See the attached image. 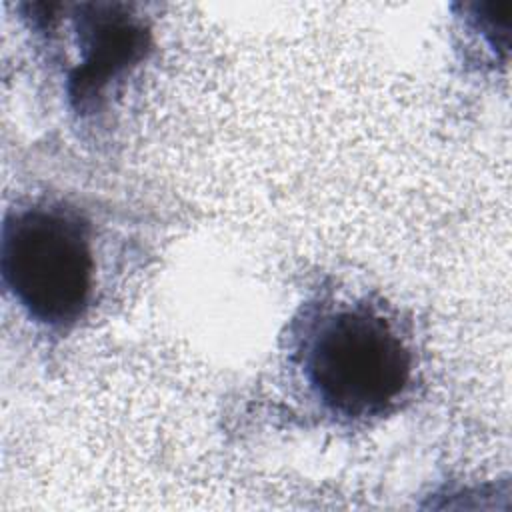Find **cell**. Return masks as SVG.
<instances>
[{"instance_id": "1", "label": "cell", "mask_w": 512, "mask_h": 512, "mask_svg": "<svg viewBox=\"0 0 512 512\" xmlns=\"http://www.w3.org/2000/svg\"><path fill=\"white\" fill-rule=\"evenodd\" d=\"M298 364L322 408L366 420L390 412L408 392L414 352L378 306L342 302L306 324Z\"/></svg>"}, {"instance_id": "2", "label": "cell", "mask_w": 512, "mask_h": 512, "mask_svg": "<svg viewBox=\"0 0 512 512\" xmlns=\"http://www.w3.org/2000/svg\"><path fill=\"white\" fill-rule=\"evenodd\" d=\"M6 292L48 328L78 322L94 290L90 228L62 204H30L6 214L0 240Z\"/></svg>"}, {"instance_id": "3", "label": "cell", "mask_w": 512, "mask_h": 512, "mask_svg": "<svg viewBox=\"0 0 512 512\" xmlns=\"http://www.w3.org/2000/svg\"><path fill=\"white\" fill-rule=\"evenodd\" d=\"M90 32L84 44V60L72 78L76 98H92L126 64L140 58L146 46L144 26L126 14H114V6H96V16L80 20Z\"/></svg>"}]
</instances>
